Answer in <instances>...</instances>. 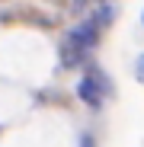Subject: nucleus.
I'll list each match as a JSON object with an SVG mask.
<instances>
[{
  "instance_id": "nucleus-1",
  "label": "nucleus",
  "mask_w": 144,
  "mask_h": 147,
  "mask_svg": "<svg viewBox=\"0 0 144 147\" xmlns=\"http://www.w3.org/2000/svg\"><path fill=\"white\" fill-rule=\"evenodd\" d=\"M112 93H115L112 80H109V77H106V74L96 67V64H90V74L77 80V99H80V102H87L90 109H103V102L109 99Z\"/></svg>"
},
{
  "instance_id": "nucleus-2",
  "label": "nucleus",
  "mask_w": 144,
  "mask_h": 147,
  "mask_svg": "<svg viewBox=\"0 0 144 147\" xmlns=\"http://www.w3.org/2000/svg\"><path fill=\"white\" fill-rule=\"evenodd\" d=\"M67 38L74 45H80L83 51H93V48L99 45V38H103V29L96 26V19H83V22H77V26L67 32Z\"/></svg>"
},
{
  "instance_id": "nucleus-3",
  "label": "nucleus",
  "mask_w": 144,
  "mask_h": 147,
  "mask_svg": "<svg viewBox=\"0 0 144 147\" xmlns=\"http://www.w3.org/2000/svg\"><path fill=\"white\" fill-rule=\"evenodd\" d=\"M87 61V51L80 45H74L70 38H64L61 42V67H67V70H74V67H80Z\"/></svg>"
},
{
  "instance_id": "nucleus-4",
  "label": "nucleus",
  "mask_w": 144,
  "mask_h": 147,
  "mask_svg": "<svg viewBox=\"0 0 144 147\" xmlns=\"http://www.w3.org/2000/svg\"><path fill=\"white\" fill-rule=\"evenodd\" d=\"M115 13H118L115 3H99V10H96L93 19H96V26H99V29H109L112 22H115Z\"/></svg>"
},
{
  "instance_id": "nucleus-5",
  "label": "nucleus",
  "mask_w": 144,
  "mask_h": 147,
  "mask_svg": "<svg viewBox=\"0 0 144 147\" xmlns=\"http://www.w3.org/2000/svg\"><path fill=\"white\" fill-rule=\"evenodd\" d=\"M135 77H138V83H144V51H141L138 61H135Z\"/></svg>"
},
{
  "instance_id": "nucleus-6",
  "label": "nucleus",
  "mask_w": 144,
  "mask_h": 147,
  "mask_svg": "<svg viewBox=\"0 0 144 147\" xmlns=\"http://www.w3.org/2000/svg\"><path fill=\"white\" fill-rule=\"evenodd\" d=\"M87 3H90V0H70V7H74V13H80V10H87Z\"/></svg>"
},
{
  "instance_id": "nucleus-7",
  "label": "nucleus",
  "mask_w": 144,
  "mask_h": 147,
  "mask_svg": "<svg viewBox=\"0 0 144 147\" xmlns=\"http://www.w3.org/2000/svg\"><path fill=\"white\" fill-rule=\"evenodd\" d=\"M80 147H96V141H93V134H83V138H80Z\"/></svg>"
},
{
  "instance_id": "nucleus-8",
  "label": "nucleus",
  "mask_w": 144,
  "mask_h": 147,
  "mask_svg": "<svg viewBox=\"0 0 144 147\" xmlns=\"http://www.w3.org/2000/svg\"><path fill=\"white\" fill-rule=\"evenodd\" d=\"M96 3H112V0H96Z\"/></svg>"
},
{
  "instance_id": "nucleus-9",
  "label": "nucleus",
  "mask_w": 144,
  "mask_h": 147,
  "mask_svg": "<svg viewBox=\"0 0 144 147\" xmlns=\"http://www.w3.org/2000/svg\"><path fill=\"white\" fill-rule=\"evenodd\" d=\"M141 26H144V13H141Z\"/></svg>"
}]
</instances>
